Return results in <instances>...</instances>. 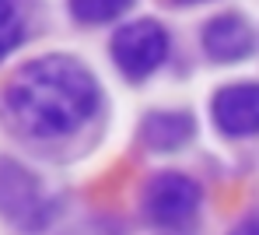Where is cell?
<instances>
[{
	"label": "cell",
	"mask_w": 259,
	"mask_h": 235,
	"mask_svg": "<svg viewBox=\"0 0 259 235\" xmlns=\"http://www.w3.org/2000/svg\"><path fill=\"white\" fill-rule=\"evenodd\" d=\"M98 102L102 92L95 74L67 53H49L32 60L4 95L11 123L42 141L74 134L81 123H88Z\"/></svg>",
	"instance_id": "obj_1"
},
{
	"label": "cell",
	"mask_w": 259,
	"mask_h": 235,
	"mask_svg": "<svg viewBox=\"0 0 259 235\" xmlns=\"http://www.w3.org/2000/svg\"><path fill=\"white\" fill-rule=\"evenodd\" d=\"M112 60L126 81H144L168 60V32L154 18L130 21L112 35Z\"/></svg>",
	"instance_id": "obj_2"
},
{
	"label": "cell",
	"mask_w": 259,
	"mask_h": 235,
	"mask_svg": "<svg viewBox=\"0 0 259 235\" xmlns=\"http://www.w3.org/2000/svg\"><path fill=\"white\" fill-rule=\"evenodd\" d=\"M140 207L154 225H189L200 211V186L182 172H161L144 186Z\"/></svg>",
	"instance_id": "obj_3"
},
{
	"label": "cell",
	"mask_w": 259,
	"mask_h": 235,
	"mask_svg": "<svg viewBox=\"0 0 259 235\" xmlns=\"http://www.w3.org/2000/svg\"><path fill=\"white\" fill-rule=\"evenodd\" d=\"M0 214L25 228L46 218V197L39 189V179L25 172L18 162H0Z\"/></svg>",
	"instance_id": "obj_4"
},
{
	"label": "cell",
	"mask_w": 259,
	"mask_h": 235,
	"mask_svg": "<svg viewBox=\"0 0 259 235\" xmlns=\"http://www.w3.org/2000/svg\"><path fill=\"white\" fill-rule=\"evenodd\" d=\"M214 127L224 137L259 134V85H228L214 95Z\"/></svg>",
	"instance_id": "obj_5"
},
{
	"label": "cell",
	"mask_w": 259,
	"mask_h": 235,
	"mask_svg": "<svg viewBox=\"0 0 259 235\" xmlns=\"http://www.w3.org/2000/svg\"><path fill=\"white\" fill-rule=\"evenodd\" d=\"M252 46H256V35H252V25L242 14H217L203 28V49L217 63L245 60L252 53Z\"/></svg>",
	"instance_id": "obj_6"
},
{
	"label": "cell",
	"mask_w": 259,
	"mask_h": 235,
	"mask_svg": "<svg viewBox=\"0 0 259 235\" xmlns=\"http://www.w3.org/2000/svg\"><path fill=\"white\" fill-rule=\"evenodd\" d=\"M193 134H196V120L193 112L182 109H154L140 123V141L151 151H179L182 144L193 141Z\"/></svg>",
	"instance_id": "obj_7"
},
{
	"label": "cell",
	"mask_w": 259,
	"mask_h": 235,
	"mask_svg": "<svg viewBox=\"0 0 259 235\" xmlns=\"http://www.w3.org/2000/svg\"><path fill=\"white\" fill-rule=\"evenodd\" d=\"M133 0H70V14L81 25H109L116 18H123Z\"/></svg>",
	"instance_id": "obj_8"
},
{
	"label": "cell",
	"mask_w": 259,
	"mask_h": 235,
	"mask_svg": "<svg viewBox=\"0 0 259 235\" xmlns=\"http://www.w3.org/2000/svg\"><path fill=\"white\" fill-rule=\"evenodd\" d=\"M21 39H25V25H21V14H18L14 0H0V60Z\"/></svg>",
	"instance_id": "obj_9"
},
{
	"label": "cell",
	"mask_w": 259,
	"mask_h": 235,
	"mask_svg": "<svg viewBox=\"0 0 259 235\" xmlns=\"http://www.w3.org/2000/svg\"><path fill=\"white\" fill-rule=\"evenodd\" d=\"M231 235H259V218H249V221H242L238 228Z\"/></svg>",
	"instance_id": "obj_10"
},
{
	"label": "cell",
	"mask_w": 259,
	"mask_h": 235,
	"mask_svg": "<svg viewBox=\"0 0 259 235\" xmlns=\"http://www.w3.org/2000/svg\"><path fill=\"white\" fill-rule=\"evenodd\" d=\"M175 4H200V0H175Z\"/></svg>",
	"instance_id": "obj_11"
}]
</instances>
